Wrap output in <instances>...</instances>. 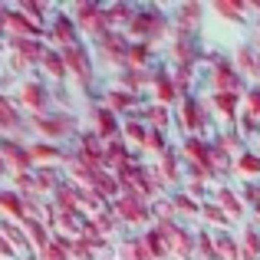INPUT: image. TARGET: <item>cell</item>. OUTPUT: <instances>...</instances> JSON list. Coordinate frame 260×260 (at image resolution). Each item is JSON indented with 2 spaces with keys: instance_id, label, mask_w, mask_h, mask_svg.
Instances as JSON below:
<instances>
[{
  "instance_id": "8",
  "label": "cell",
  "mask_w": 260,
  "mask_h": 260,
  "mask_svg": "<svg viewBox=\"0 0 260 260\" xmlns=\"http://www.w3.org/2000/svg\"><path fill=\"white\" fill-rule=\"evenodd\" d=\"M211 79H214V92H234V95L244 92V76L231 63H224V59H214Z\"/></svg>"
},
{
  "instance_id": "36",
  "label": "cell",
  "mask_w": 260,
  "mask_h": 260,
  "mask_svg": "<svg viewBox=\"0 0 260 260\" xmlns=\"http://www.w3.org/2000/svg\"><path fill=\"white\" fill-rule=\"evenodd\" d=\"M161 172H165L168 181H178V152L175 148H165V152H161Z\"/></svg>"
},
{
  "instance_id": "12",
  "label": "cell",
  "mask_w": 260,
  "mask_h": 260,
  "mask_svg": "<svg viewBox=\"0 0 260 260\" xmlns=\"http://www.w3.org/2000/svg\"><path fill=\"white\" fill-rule=\"evenodd\" d=\"M50 40L56 46H79V30H76V23H73L66 13H56V20H53V26H50Z\"/></svg>"
},
{
  "instance_id": "37",
  "label": "cell",
  "mask_w": 260,
  "mask_h": 260,
  "mask_svg": "<svg viewBox=\"0 0 260 260\" xmlns=\"http://www.w3.org/2000/svg\"><path fill=\"white\" fill-rule=\"evenodd\" d=\"M145 148H152V152H165L168 148V135L165 132H158V128H148V135H145Z\"/></svg>"
},
{
  "instance_id": "27",
  "label": "cell",
  "mask_w": 260,
  "mask_h": 260,
  "mask_svg": "<svg viewBox=\"0 0 260 260\" xmlns=\"http://www.w3.org/2000/svg\"><path fill=\"white\" fill-rule=\"evenodd\" d=\"M26 152H30V161H33V165H37V161L50 165V161H59V158H63V152H59L56 145H43V142H40V145H26Z\"/></svg>"
},
{
  "instance_id": "43",
  "label": "cell",
  "mask_w": 260,
  "mask_h": 260,
  "mask_svg": "<svg viewBox=\"0 0 260 260\" xmlns=\"http://www.w3.org/2000/svg\"><path fill=\"white\" fill-rule=\"evenodd\" d=\"M7 172H10V168H7V161H4V158H0V178H4Z\"/></svg>"
},
{
  "instance_id": "13",
  "label": "cell",
  "mask_w": 260,
  "mask_h": 260,
  "mask_svg": "<svg viewBox=\"0 0 260 260\" xmlns=\"http://www.w3.org/2000/svg\"><path fill=\"white\" fill-rule=\"evenodd\" d=\"M92 119H95V139H102V142L119 139V119H115V112H109L106 106H95Z\"/></svg>"
},
{
  "instance_id": "44",
  "label": "cell",
  "mask_w": 260,
  "mask_h": 260,
  "mask_svg": "<svg viewBox=\"0 0 260 260\" xmlns=\"http://www.w3.org/2000/svg\"><path fill=\"white\" fill-rule=\"evenodd\" d=\"M17 260H33V257H17Z\"/></svg>"
},
{
  "instance_id": "6",
  "label": "cell",
  "mask_w": 260,
  "mask_h": 260,
  "mask_svg": "<svg viewBox=\"0 0 260 260\" xmlns=\"http://www.w3.org/2000/svg\"><path fill=\"white\" fill-rule=\"evenodd\" d=\"M59 53H63L66 73H73L86 89L92 86V59H89V53L83 50V46H66V50H59Z\"/></svg>"
},
{
  "instance_id": "20",
  "label": "cell",
  "mask_w": 260,
  "mask_h": 260,
  "mask_svg": "<svg viewBox=\"0 0 260 260\" xmlns=\"http://www.w3.org/2000/svg\"><path fill=\"white\" fill-rule=\"evenodd\" d=\"M139 241H142V247H145L148 260H165V254H168V244H165V237H161V231H158V228L145 231V237H139Z\"/></svg>"
},
{
  "instance_id": "29",
  "label": "cell",
  "mask_w": 260,
  "mask_h": 260,
  "mask_svg": "<svg viewBox=\"0 0 260 260\" xmlns=\"http://www.w3.org/2000/svg\"><path fill=\"white\" fill-rule=\"evenodd\" d=\"M231 165H234L241 175H260V155L241 152V155H234V161H231Z\"/></svg>"
},
{
  "instance_id": "25",
  "label": "cell",
  "mask_w": 260,
  "mask_h": 260,
  "mask_svg": "<svg viewBox=\"0 0 260 260\" xmlns=\"http://www.w3.org/2000/svg\"><path fill=\"white\" fill-rule=\"evenodd\" d=\"M237 102H241V95H234V92H214V95H211V106H214L224 119H234Z\"/></svg>"
},
{
  "instance_id": "33",
  "label": "cell",
  "mask_w": 260,
  "mask_h": 260,
  "mask_svg": "<svg viewBox=\"0 0 260 260\" xmlns=\"http://www.w3.org/2000/svg\"><path fill=\"white\" fill-rule=\"evenodd\" d=\"M172 208H175V214H188V217H194L198 211H201V204H198L194 198H188V194L181 191V194H175V198H172Z\"/></svg>"
},
{
  "instance_id": "40",
  "label": "cell",
  "mask_w": 260,
  "mask_h": 260,
  "mask_svg": "<svg viewBox=\"0 0 260 260\" xmlns=\"http://www.w3.org/2000/svg\"><path fill=\"white\" fill-rule=\"evenodd\" d=\"M40 257H43V260H70V254H66V247H63V244H56V241H50V247H46Z\"/></svg>"
},
{
  "instance_id": "26",
  "label": "cell",
  "mask_w": 260,
  "mask_h": 260,
  "mask_svg": "<svg viewBox=\"0 0 260 260\" xmlns=\"http://www.w3.org/2000/svg\"><path fill=\"white\" fill-rule=\"evenodd\" d=\"M214 13H221V17L241 23L244 13H247V4H241V0H214Z\"/></svg>"
},
{
  "instance_id": "11",
  "label": "cell",
  "mask_w": 260,
  "mask_h": 260,
  "mask_svg": "<svg viewBox=\"0 0 260 260\" xmlns=\"http://www.w3.org/2000/svg\"><path fill=\"white\" fill-rule=\"evenodd\" d=\"M112 211L122 217V221H128V224H142V221H148V204L142 201V198H135V194H122V198H115Z\"/></svg>"
},
{
  "instance_id": "34",
  "label": "cell",
  "mask_w": 260,
  "mask_h": 260,
  "mask_svg": "<svg viewBox=\"0 0 260 260\" xmlns=\"http://www.w3.org/2000/svg\"><path fill=\"white\" fill-rule=\"evenodd\" d=\"M257 254H260V234H257V228H247V234H244V250H241L237 260H254Z\"/></svg>"
},
{
  "instance_id": "4",
  "label": "cell",
  "mask_w": 260,
  "mask_h": 260,
  "mask_svg": "<svg viewBox=\"0 0 260 260\" xmlns=\"http://www.w3.org/2000/svg\"><path fill=\"white\" fill-rule=\"evenodd\" d=\"M4 30L10 33L13 40H43V26H37L30 17L17 10V7H7V17H4Z\"/></svg>"
},
{
  "instance_id": "3",
  "label": "cell",
  "mask_w": 260,
  "mask_h": 260,
  "mask_svg": "<svg viewBox=\"0 0 260 260\" xmlns=\"http://www.w3.org/2000/svg\"><path fill=\"white\" fill-rule=\"evenodd\" d=\"M17 102L20 106H26L33 115H43L50 112V92H46L43 83H37V79H23L17 89Z\"/></svg>"
},
{
  "instance_id": "1",
  "label": "cell",
  "mask_w": 260,
  "mask_h": 260,
  "mask_svg": "<svg viewBox=\"0 0 260 260\" xmlns=\"http://www.w3.org/2000/svg\"><path fill=\"white\" fill-rule=\"evenodd\" d=\"M168 30V20L158 7H135L132 13V23H128V33H132L139 43H152V40H161Z\"/></svg>"
},
{
  "instance_id": "17",
  "label": "cell",
  "mask_w": 260,
  "mask_h": 260,
  "mask_svg": "<svg viewBox=\"0 0 260 260\" xmlns=\"http://www.w3.org/2000/svg\"><path fill=\"white\" fill-rule=\"evenodd\" d=\"M23 128V119H20L17 106L10 102V95L0 92V132H10V135H20Z\"/></svg>"
},
{
  "instance_id": "35",
  "label": "cell",
  "mask_w": 260,
  "mask_h": 260,
  "mask_svg": "<svg viewBox=\"0 0 260 260\" xmlns=\"http://www.w3.org/2000/svg\"><path fill=\"white\" fill-rule=\"evenodd\" d=\"M168 122H172V115H168L165 106H152V109H148V122H145L148 128H158V132H165Z\"/></svg>"
},
{
  "instance_id": "28",
  "label": "cell",
  "mask_w": 260,
  "mask_h": 260,
  "mask_svg": "<svg viewBox=\"0 0 260 260\" xmlns=\"http://www.w3.org/2000/svg\"><path fill=\"white\" fill-rule=\"evenodd\" d=\"M119 135H125V142H135V145H145L148 125H145V122H135V119H125V122L119 125Z\"/></svg>"
},
{
  "instance_id": "19",
  "label": "cell",
  "mask_w": 260,
  "mask_h": 260,
  "mask_svg": "<svg viewBox=\"0 0 260 260\" xmlns=\"http://www.w3.org/2000/svg\"><path fill=\"white\" fill-rule=\"evenodd\" d=\"M10 46L17 50L20 63H40V56H43V50H46L40 40H13V37H10Z\"/></svg>"
},
{
  "instance_id": "41",
  "label": "cell",
  "mask_w": 260,
  "mask_h": 260,
  "mask_svg": "<svg viewBox=\"0 0 260 260\" xmlns=\"http://www.w3.org/2000/svg\"><path fill=\"white\" fill-rule=\"evenodd\" d=\"M0 257H4V260H17V250L10 247V241H7L4 234H0Z\"/></svg>"
},
{
  "instance_id": "2",
  "label": "cell",
  "mask_w": 260,
  "mask_h": 260,
  "mask_svg": "<svg viewBox=\"0 0 260 260\" xmlns=\"http://www.w3.org/2000/svg\"><path fill=\"white\" fill-rule=\"evenodd\" d=\"M30 122L43 139H66V135L76 132V119L66 112H43V115H33Z\"/></svg>"
},
{
  "instance_id": "9",
  "label": "cell",
  "mask_w": 260,
  "mask_h": 260,
  "mask_svg": "<svg viewBox=\"0 0 260 260\" xmlns=\"http://www.w3.org/2000/svg\"><path fill=\"white\" fill-rule=\"evenodd\" d=\"M0 158H4V161H7V168H13L17 175H26V172L33 168L26 145H20L17 139H0Z\"/></svg>"
},
{
  "instance_id": "30",
  "label": "cell",
  "mask_w": 260,
  "mask_h": 260,
  "mask_svg": "<svg viewBox=\"0 0 260 260\" xmlns=\"http://www.w3.org/2000/svg\"><path fill=\"white\" fill-rule=\"evenodd\" d=\"M119 260H148V254H145V247H142V241L125 237V241L119 244Z\"/></svg>"
},
{
  "instance_id": "14",
  "label": "cell",
  "mask_w": 260,
  "mask_h": 260,
  "mask_svg": "<svg viewBox=\"0 0 260 260\" xmlns=\"http://www.w3.org/2000/svg\"><path fill=\"white\" fill-rule=\"evenodd\" d=\"M178 119H181L184 132L198 135V132L204 128V106H201L198 99H184V102H181V109H178Z\"/></svg>"
},
{
  "instance_id": "42",
  "label": "cell",
  "mask_w": 260,
  "mask_h": 260,
  "mask_svg": "<svg viewBox=\"0 0 260 260\" xmlns=\"http://www.w3.org/2000/svg\"><path fill=\"white\" fill-rule=\"evenodd\" d=\"M4 17H7V7L0 4V37H4V33H7V30H4Z\"/></svg>"
},
{
  "instance_id": "32",
  "label": "cell",
  "mask_w": 260,
  "mask_h": 260,
  "mask_svg": "<svg viewBox=\"0 0 260 260\" xmlns=\"http://www.w3.org/2000/svg\"><path fill=\"white\" fill-rule=\"evenodd\" d=\"M178 20H181L178 26H184V30L198 26V20H201V4H181L178 7Z\"/></svg>"
},
{
  "instance_id": "22",
  "label": "cell",
  "mask_w": 260,
  "mask_h": 260,
  "mask_svg": "<svg viewBox=\"0 0 260 260\" xmlns=\"http://www.w3.org/2000/svg\"><path fill=\"white\" fill-rule=\"evenodd\" d=\"M0 234L10 241V247H13V250H26V254L33 250V247H30V241H26V234H23V228H17L13 221H4V224H0Z\"/></svg>"
},
{
  "instance_id": "18",
  "label": "cell",
  "mask_w": 260,
  "mask_h": 260,
  "mask_svg": "<svg viewBox=\"0 0 260 260\" xmlns=\"http://www.w3.org/2000/svg\"><path fill=\"white\" fill-rule=\"evenodd\" d=\"M40 66H43L46 73H50V79H56V83H63L70 73H66V63H63V53L53 50V46H46L43 56H40Z\"/></svg>"
},
{
  "instance_id": "15",
  "label": "cell",
  "mask_w": 260,
  "mask_h": 260,
  "mask_svg": "<svg viewBox=\"0 0 260 260\" xmlns=\"http://www.w3.org/2000/svg\"><path fill=\"white\" fill-rule=\"evenodd\" d=\"M132 13L135 7L132 4H112V7H102V17H106V26L115 33L128 30V23H132Z\"/></svg>"
},
{
  "instance_id": "31",
  "label": "cell",
  "mask_w": 260,
  "mask_h": 260,
  "mask_svg": "<svg viewBox=\"0 0 260 260\" xmlns=\"http://www.w3.org/2000/svg\"><path fill=\"white\" fill-rule=\"evenodd\" d=\"M198 214H204V221L217 224V228H231V224H234V221H231V217L224 214L221 208H217L214 201H204V204H201V211H198Z\"/></svg>"
},
{
  "instance_id": "39",
  "label": "cell",
  "mask_w": 260,
  "mask_h": 260,
  "mask_svg": "<svg viewBox=\"0 0 260 260\" xmlns=\"http://www.w3.org/2000/svg\"><path fill=\"white\" fill-rule=\"evenodd\" d=\"M247 115L250 119H260V86L247 89Z\"/></svg>"
},
{
  "instance_id": "24",
  "label": "cell",
  "mask_w": 260,
  "mask_h": 260,
  "mask_svg": "<svg viewBox=\"0 0 260 260\" xmlns=\"http://www.w3.org/2000/svg\"><path fill=\"white\" fill-rule=\"evenodd\" d=\"M237 66H241V76H244V73H247L250 79L260 76V56L254 53V46H244V50L237 53Z\"/></svg>"
},
{
  "instance_id": "7",
  "label": "cell",
  "mask_w": 260,
  "mask_h": 260,
  "mask_svg": "<svg viewBox=\"0 0 260 260\" xmlns=\"http://www.w3.org/2000/svg\"><path fill=\"white\" fill-rule=\"evenodd\" d=\"M158 231H161V237H165L168 250H175V257L188 260L191 254H194V237H191L184 228H178L175 221H165V224H158Z\"/></svg>"
},
{
  "instance_id": "38",
  "label": "cell",
  "mask_w": 260,
  "mask_h": 260,
  "mask_svg": "<svg viewBox=\"0 0 260 260\" xmlns=\"http://www.w3.org/2000/svg\"><path fill=\"white\" fill-rule=\"evenodd\" d=\"M194 237H198V244H201V254H204V260H224V257L214 250V241H211L208 234H194Z\"/></svg>"
},
{
  "instance_id": "45",
  "label": "cell",
  "mask_w": 260,
  "mask_h": 260,
  "mask_svg": "<svg viewBox=\"0 0 260 260\" xmlns=\"http://www.w3.org/2000/svg\"><path fill=\"white\" fill-rule=\"evenodd\" d=\"M99 260H109V257H99Z\"/></svg>"
},
{
  "instance_id": "5",
  "label": "cell",
  "mask_w": 260,
  "mask_h": 260,
  "mask_svg": "<svg viewBox=\"0 0 260 260\" xmlns=\"http://www.w3.org/2000/svg\"><path fill=\"white\" fill-rule=\"evenodd\" d=\"M76 30L89 33V37H102V33L109 30L106 26V17H102V4H92V0H86V4L76 7Z\"/></svg>"
},
{
  "instance_id": "21",
  "label": "cell",
  "mask_w": 260,
  "mask_h": 260,
  "mask_svg": "<svg viewBox=\"0 0 260 260\" xmlns=\"http://www.w3.org/2000/svg\"><path fill=\"white\" fill-rule=\"evenodd\" d=\"M152 86H155V95H158V102H161V106H172V102L178 99V89H175V83H172V76H168V73L165 70H161V73H155V76H152Z\"/></svg>"
},
{
  "instance_id": "23",
  "label": "cell",
  "mask_w": 260,
  "mask_h": 260,
  "mask_svg": "<svg viewBox=\"0 0 260 260\" xmlns=\"http://www.w3.org/2000/svg\"><path fill=\"white\" fill-rule=\"evenodd\" d=\"M132 106H139L132 92H122V89H109L106 92V109L109 112H125V109H132Z\"/></svg>"
},
{
  "instance_id": "10",
  "label": "cell",
  "mask_w": 260,
  "mask_h": 260,
  "mask_svg": "<svg viewBox=\"0 0 260 260\" xmlns=\"http://www.w3.org/2000/svg\"><path fill=\"white\" fill-rule=\"evenodd\" d=\"M99 46H102V53H106L109 63H115V66H122V70H125V53H128V37H125V33L106 30L99 37Z\"/></svg>"
},
{
  "instance_id": "16",
  "label": "cell",
  "mask_w": 260,
  "mask_h": 260,
  "mask_svg": "<svg viewBox=\"0 0 260 260\" xmlns=\"http://www.w3.org/2000/svg\"><path fill=\"white\" fill-rule=\"evenodd\" d=\"M214 204L231 217V221H241V217H244V201L228 188V184H221V188L214 191Z\"/></svg>"
}]
</instances>
